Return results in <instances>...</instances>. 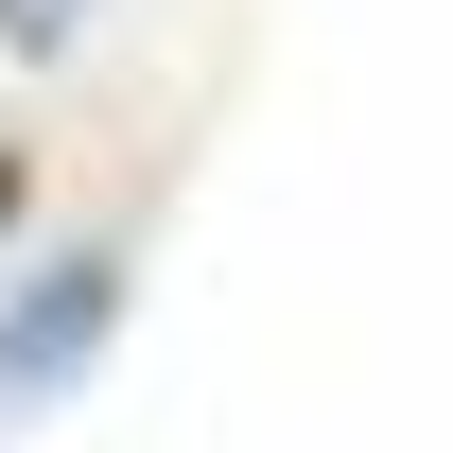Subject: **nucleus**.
Instances as JSON below:
<instances>
[{
  "instance_id": "1",
  "label": "nucleus",
  "mask_w": 453,
  "mask_h": 453,
  "mask_svg": "<svg viewBox=\"0 0 453 453\" xmlns=\"http://www.w3.org/2000/svg\"><path fill=\"white\" fill-rule=\"evenodd\" d=\"M105 314H122V262H53V296L0 332V384H53V366H88V349H105Z\"/></svg>"
},
{
  "instance_id": "2",
  "label": "nucleus",
  "mask_w": 453,
  "mask_h": 453,
  "mask_svg": "<svg viewBox=\"0 0 453 453\" xmlns=\"http://www.w3.org/2000/svg\"><path fill=\"white\" fill-rule=\"evenodd\" d=\"M0 35H18V53H53V35H70V0H0Z\"/></svg>"
},
{
  "instance_id": "3",
  "label": "nucleus",
  "mask_w": 453,
  "mask_h": 453,
  "mask_svg": "<svg viewBox=\"0 0 453 453\" xmlns=\"http://www.w3.org/2000/svg\"><path fill=\"white\" fill-rule=\"evenodd\" d=\"M0 210H18V174H0Z\"/></svg>"
}]
</instances>
